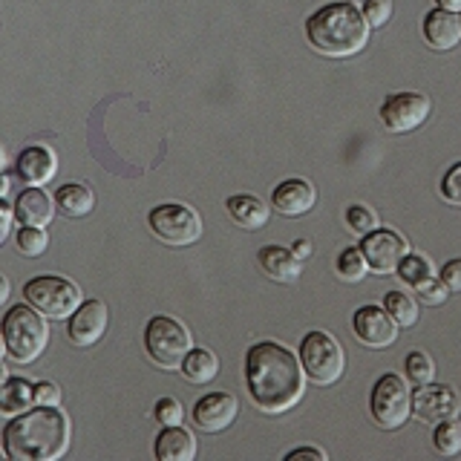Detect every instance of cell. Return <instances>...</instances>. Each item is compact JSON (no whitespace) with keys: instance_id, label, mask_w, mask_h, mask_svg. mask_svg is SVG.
I'll use <instances>...</instances> for the list:
<instances>
[{"instance_id":"41","label":"cell","mask_w":461,"mask_h":461,"mask_svg":"<svg viewBox=\"0 0 461 461\" xmlns=\"http://www.w3.org/2000/svg\"><path fill=\"white\" fill-rule=\"evenodd\" d=\"M292 251H294V257L303 263V259H309V257H312V242H309V240H297V242L292 245Z\"/></svg>"},{"instance_id":"3","label":"cell","mask_w":461,"mask_h":461,"mask_svg":"<svg viewBox=\"0 0 461 461\" xmlns=\"http://www.w3.org/2000/svg\"><path fill=\"white\" fill-rule=\"evenodd\" d=\"M369 23L355 4L335 0L306 18V38L317 55L349 58L369 43Z\"/></svg>"},{"instance_id":"28","label":"cell","mask_w":461,"mask_h":461,"mask_svg":"<svg viewBox=\"0 0 461 461\" xmlns=\"http://www.w3.org/2000/svg\"><path fill=\"white\" fill-rule=\"evenodd\" d=\"M335 268H338V277L346 280V283H360V280H364L369 266H366L364 251H360V245H349V249H343L338 254Z\"/></svg>"},{"instance_id":"17","label":"cell","mask_w":461,"mask_h":461,"mask_svg":"<svg viewBox=\"0 0 461 461\" xmlns=\"http://www.w3.org/2000/svg\"><path fill=\"white\" fill-rule=\"evenodd\" d=\"M58 170L55 150L47 144H29L14 158V173L21 176L23 185H47Z\"/></svg>"},{"instance_id":"19","label":"cell","mask_w":461,"mask_h":461,"mask_svg":"<svg viewBox=\"0 0 461 461\" xmlns=\"http://www.w3.org/2000/svg\"><path fill=\"white\" fill-rule=\"evenodd\" d=\"M52 216H55V202L38 185H29L26 191H21L18 199H14V220L21 225L47 228L52 222Z\"/></svg>"},{"instance_id":"29","label":"cell","mask_w":461,"mask_h":461,"mask_svg":"<svg viewBox=\"0 0 461 461\" xmlns=\"http://www.w3.org/2000/svg\"><path fill=\"white\" fill-rule=\"evenodd\" d=\"M432 447H436L441 456L461 453V421L458 418H447V421L436 424V429H432Z\"/></svg>"},{"instance_id":"2","label":"cell","mask_w":461,"mask_h":461,"mask_svg":"<svg viewBox=\"0 0 461 461\" xmlns=\"http://www.w3.org/2000/svg\"><path fill=\"white\" fill-rule=\"evenodd\" d=\"M69 418L58 407L12 415L4 427V453L12 461H55L69 450Z\"/></svg>"},{"instance_id":"44","label":"cell","mask_w":461,"mask_h":461,"mask_svg":"<svg viewBox=\"0 0 461 461\" xmlns=\"http://www.w3.org/2000/svg\"><path fill=\"white\" fill-rule=\"evenodd\" d=\"M9 194V179L4 176V173H0V199H4Z\"/></svg>"},{"instance_id":"30","label":"cell","mask_w":461,"mask_h":461,"mask_svg":"<svg viewBox=\"0 0 461 461\" xmlns=\"http://www.w3.org/2000/svg\"><path fill=\"white\" fill-rule=\"evenodd\" d=\"M14 245L23 257H41L50 249V234L38 225H21L18 234H14Z\"/></svg>"},{"instance_id":"33","label":"cell","mask_w":461,"mask_h":461,"mask_svg":"<svg viewBox=\"0 0 461 461\" xmlns=\"http://www.w3.org/2000/svg\"><path fill=\"white\" fill-rule=\"evenodd\" d=\"M153 418L162 427H173V424H182L185 410H182V403L176 398H158L156 407H153Z\"/></svg>"},{"instance_id":"6","label":"cell","mask_w":461,"mask_h":461,"mask_svg":"<svg viewBox=\"0 0 461 461\" xmlns=\"http://www.w3.org/2000/svg\"><path fill=\"white\" fill-rule=\"evenodd\" d=\"M23 300L35 306L50 321H69V314L81 306V288L61 274H38L23 285Z\"/></svg>"},{"instance_id":"22","label":"cell","mask_w":461,"mask_h":461,"mask_svg":"<svg viewBox=\"0 0 461 461\" xmlns=\"http://www.w3.org/2000/svg\"><path fill=\"white\" fill-rule=\"evenodd\" d=\"M225 211L230 216V222L245 228V230H259L263 225H268V216H271V208L259 196H254V194H234V196H228Z\"/></svg>"},{"instance_id":"42","label":"cell","mask_w":461,"mask_h":461,"mask_svg":"<svg viewBox=\"0 0 461 461\" xmlns=\"http://www.w3.org/2000/svg\"><path fill=\"white\" fill-rule=\"evenodd\" d=\"M9 294H12V285H9V280L0 274V309L6 306V300H9Z\"/></svg>"},{"instance_id":"40","label":"cell","mask_w":461,"mask_h":461,"mask_svg":"<svg viewBox=\"0 0 461 461\" xmlns=\"http://www.w3.org/2000/svg\"><path fill=\"white\" fill-rule=\"evenodd\" d=\"M14 222V208H9L4 199H0V245L9 240V230Z\"/></svg>"},{"instance_id":"36","label":"cell","mask_w":461,"mask_h":461,"mask_svg":"<svg viewBox=\"0 0 461 461\" xmlns=\"http://www.w3.org/2000/svg\"><path fill=\"white\" fill-rule=\"evenodd\" d=\"M447 294H450V288L441 283V277L429 280V283H424L421 288H418V300L427 303V306H441V303L447 300Z\"/></svg>"},{"instance_id":"24","label":"cell","mask_w":461,"mask_h":461,"mask_svg":"<svg viewBox=\"0 0 461 461\" xmlns=\"http://www.w3.org/2000/svg\"><path fill=\"white\" fill-rule=\"evenodd\" d=\"M179 372L191 384H211L220 375V360L205 346H191V352L185 355Z\"/></svg>"},{"instance_id":"4","label":"cell","mask_w":461,"mask_h":461,"mask_svg":"<svg viewBox=\"0 0 461 461\" xmlns=\"http://www.w3.org/2000/svg\"><path fill=\"white\" fill-rule=\"evenodd\" d=\"M4 340H6V352L14 364H32L43 355L50 343V323L35 306L21 303V306H12L4 317Z\"/></svg>"},{"instance_id":"10","label":"cell","mask_w":461,"mask_h":461,"mask_svg":"<svg viewBox=\"0 0 461 461\" xmlns=\"http://www.w3.org/2000/svg\"><path fill=\"white\" fill-rule=\"evenodd\" d=\"M432 113V101L424 93H389L381 104V122L389 133H412Z\"/></svg>"},{"instance_id":"37","label":"cell","mask_w":461,"mask_h":461,"mask_svg":"<svg viewBox=\"0 0 461 461\" xmlns=\"http://www.w3.org/2000/svg\"><path fill=\"white\" fill-rule=\"evenodd\" d=\"M35 403L38 407H58L61 403V386L52 381H38L35 384Z\"/></svg>"},{"instance_id":"39","label":"cell","mask_w":461,"mask_h":461,"mask_svg":"<svg viewBox=\"0 0 461 461\" xmlns=\"http://www.w3.org/2000/svg\"><path fill=\"white\" fill-rule=\"evenodd\" d=\"M303 458H309V461H326V453L317 450V447H297V450L285 453V461H303Z\"/></svg>"},{"instance_id":"21","label":"cell","mask_w":461,"mask_h":461,"mask_svg":"<svg viewBox=\"0 0 461 461\" xmlns=\"http://www.w3.org/2000/svg\"><path fill=\"white\" fill-rule=\"evenodd\" d=\"M257 263L274 283H294L303 271V263L294 257V251L283 249V245H263L257 251Z\"/></svg>"},{"instance_id":"34","label":"cell","mask_w":461,"mask_h":461,"mask_svg":"<svg viewBox=\"0 0 461 461\" xmlns=\"http://www.w3.org/2000/svg\"><path fill=\"white\" fill-rule=\"evenodd\" d=\"M441 196H444V202L461 208V162L447 167V173L441 176Z\"/></svg>"},{"instance_id":"47","label":"cell","mask_w":461,"mask_h":461,"mask_svg":"<svg viewBox=\"0 0 461 461\" xmlns=\"http://www.w3.org/2000/svg\"><path fill=\"white\" fill-rule=\"evenodd\" d=\"M0 170H4V150H0Z\"/></svg>"},{"instance_id":"45","label":"cell","mask_w":461,"mask_h":461,"mask_svg":"<svg viewBox=\"0 0 461 461\" xmlns=\"http://www.w3.org/2000/svg\"><path fill=\"white\" fill-rule=\"evenodd\" d=\"M4 355H9V352H6V340H4V331H0V360H4Z\"/></svg>"},{"instance_id":"27","label":"cell","mask_w":461,"mask_h":461,"mask_svg":"<svg viewBox=\"0 0 461 461\" xmlns=\"http://www.w3.org/2000/svg\"><path fill=\"white\" fill-rule=\"evenodd\" d=\"M384 309L393 314V321L401 326V329H410L418 323V314H421V309H418V300L410 297L407 292H386L384 297Z\"/></svg>"},{"instance_id":"26","label":"cell","mask_w":461,"mask_h":461,"mask_svg":"<svg viewBox=\"0 0 461 461\" xmlns=\"http://www.w3.org/2000/svg\"><path fill=\"white\" fill-rule=\"evenodd\" d=\"M398 277L407 283L410 288H421L424 283H429V280H436V268H432V263H429V257H424V254H407L401 259V266H398Z\"/></svg>"},{"instance_id":"15","label":"cell","mask_w":461,"mask_h":461,"mask_svg":"<svg viewBox=\"0 0 461 461\" xmlns=\"http://www.w3.org/2000/svg\"><path fill=\"white\" fill-rule=\"evenodd\" d=\"M240 415V401L230 393H208L194 403V427L199 432H222Z\"/></svg>"},{"instance_id":"31","label":"cell","mask_w":461,"mask_h":461,"mask_svg":"<svg viewBox=\"0 0 461 461\" xmlns=\"http://www.w3.org/2000/svg\"><path fill=\"white\" fill-rule=\"evenodd\" d=\"M403 372H407V381L421 386V384H429L436 378V364H432V357L427 352H410L407 360H403Z\"/></svg>"},{"instance_id":"16","label":"cell","mask_w":461,"mask_h":461,"mask_svg":"<svg viewBox=\"0 0 461 461\" xmlns=\"http://www.w3.org/2000/svg\"><path fill=\"white\" fill-rule=\"evenodd\" d=\"M314 202H317V187L309 179H300V176L283 179L271 194V208L283 216L309 213L314 208Z\"/></svg>"},{"instance_id":"7","label":"cell","mask_w":461,"mask_h":461,"mask_svg":"<svg viewBox=\"0 0 461 461\" xmlns=\"http://www.w3.org/2000/svg\"><path fill=\"white\" fill-rule=\"evenodd\" d=\"M300 364L306 378L317 386H331L340 381L346 369V355L338 338H331L329 331L314 329L300 340Z\"/></svg>"},{"instance_id":"14","label":"cell","mask_w":461,"mask_h":461,"mask_svg":"<svg viewBox=\"0 0 461 461\" xmlns=\"http://www.w3.org/2000/svg\"><path fill=\"white\" fill-rule=\"evenodd\" d=\"M110 323V309L104 300H84L81 306L69 314L67 323V338L76 346H95L101 338H104Z\"/></svg>"},{"instance_id":"8","label":"cell","mask_w":461,"mask_h":461,"mask_svg":"<svg viewBox=\"0 0 461 461\" xmlns=\"http://www.w3.org/2000/svg\"><path fill=\"white\" fill-rule=\"evenodd\" d=\"M369 415L381 429H401L412 415V389L398 372L381 375L369 395Z\"/></svg>"},{"instance_id":"32","label":"cell","mask_w":461,"mask_h":461,"mask_svg":"<svg viewBox=\"0 0 461 461\" xmlns=\"http://www.w3.org/2000/svg\"><path fill=\"white\" fill-rule=\"evenodd\" d=\"M343 220H346V228H349L352 234H357V237H366L369 230L378 228V213H375L369 205H360V202H355V205L346 208Z\"/></svg>"},{"instance_id":"23","label":"cell","mask_w":461,"mask_h":461,"mask_svg":"<svg viewBox=\"0 0 461 461\" xmlns=\"http://www.w3.org/2000/svg\"><path fill=\"white\" fill-rule=\"evenodd\" d=\"M55 205H58V211H61L64 216H69V220H81V216L93 213L95 194L84 182H67V185L58 187Z\"/></svg>"},{"instance_id":"48","label":"cell","mask_w":461,"mask_h":461,"mask_svg":"<svg viewBox=\"0 0 461 461\" xmlns=\"http://www.w3.org/2000/svg\"><path fill=\"white\" fill-rule=\"evenodd\" d=\"M4 456H6V453H0V458H4Z\"/></svg>"},{"instance_id":"38","label":"cell","mask_w":461,"mask_h":461,"mask_svg":"<svg viewBox=\"0 0 461 461\" xmlns=\"http://www.w3.org/2000/svg\"><path fill=\"white\" fill-rule=\"evenodd\" d=\"M441 283L450 288V292H461V257L458 259H450V263H444L441 268Z\"/></svg>"},{"instance_id":"9","label":"cell","mask_w":461,"mask_h":461,"mask_svg":"<svg viewBox=\"0 0 461 461\" xmlns=\"http://www.w3.org/2000/svg\"><path fill=\"white\" fill-rule=\"evenodd\" d=\"M148 225L156 240L173 249L194 245L202 237V216L185 202H162L148 213Z\"/></svg>"},{"instance_id":"25","label":"cell","mask_w":461,"mask_h":461,"mask_svg":"<svg viewBox=\"0 0 461 461\" xmlns=\"http://www.w3.org/2000/svg\"><path fill=\"white\" fill-rule=\"evenodd\" d=\"M35 403V384L26 378H6L0 386V415H21Z\"/></svg>"},{"instance_id":"5","label":"cell","mask_w":461,"mask_h":461,"mask_svg":"<svg viewBox=\"0 0 461 461\" xmlns=\"http://www.w3.org/2000/svg\"><path fill=\"white\" fill-rule=\"evenodd\" d=\"M191 346V331L176 317L156 314L144 326V352L158 369H179Z\"/></svg>"},{"instance_id":"49","label":"cell","mask_w":461,"mask_h":461,"mask_svg":"<svg viewBox=\"0 0 461 461\" xmlns=\"http://www.w3.org/2000/svg\"><path fill=\"white\" fill-rule=\"evenodd\" d=\"M458 21H461V14H458Z\"/></svg>"},{"instance_id":"12","label":"cell","mask_w":461,"mask_h":461,"mask_svg":"<svg viewBox=\"0 0 461 461\" xmlns=\"http://www.w3.org/2000/svg\"><path fill=\"white\" fill-rule=\"evenodd\" d=\"M461 412V395L450 384H421L412 393V415L421 424H438Z\"/></svg>"},{"instance_id":"43","label":"cell","mask_w":461,"mask_h":461,"mask_svg":"<svg viewBox=\"0 0 461 461\" xmlns=\"http://www.w3.org/2000/svg\"><path fill=\"white\" fill-rule=\"evenodd\" d=\"M441 9H450V12H461V0H436Z\"/></svg>"},{"instance_id":"46","label":"cell","mask_w":461,"mask_h":461,"mask_svg":"<svg viewBox=\"0 0 461 461\" xmlns=\"http://www.w3.org/2000/svg\"><path fill=\"white\" fill-rule=\"evenodd\" d=\"M9 378V369L4 366V364H0V386H4V381Z\"/></svg>"},{"instance_id":"35","label":"cell","mask_w":461,"mask_h":461,"mask_svg":"<svg viewBox=\"0 0 461 461\" xmlns=\"http://www.w3.org/2000/svg\"><path fill=\"white\" fill-rule=\"evenodd\" d=\"M360 12H364L369 26H384L393 18V0H364Z\"/></svg>"},{"instance_id":"20","label":"cell","mask_w":461,"mask_h":461,"mask_svg":"<svg viewBox=\"0 0 461 461\" xmlns=\"http://www.w3.org/2000/svg\"><path fill=\"white\" fill-rule=\"evenodd\" d=\"M153 453L158 461H194L196 458V438H194V432L182 424L162 427V432L156 436Z\"/></svg>"},{"instance_id":"1","label":"cell","mask_w":461,"mask_h":461,"mask_svg":"<svg viewBox=\"0 0 461 461\" xmlns=\"http://www.w3.org/2000/svg\"><path fill=\"white\" fill-rule=\"evenodd\" d=\"M245 386L259 412H288L306 393V372L300 355L277 340L254 343L245 352Z\"/></svg>"},{"instance_id":"18","label":"cell","mask_w":461,"mask_h":461,"mask_svg":"<svg viewBox=\"0 0 461 461\" xmlns=\"http://www.w3.org/2000/svg\"><path fill=\"white\" fill-rule=\"evenodd\" d=\"M421 35L436 52H447V50H456L458 41H461V21H458V12L450 9H441L436 6L432 12L424 14L421 21Z\"/></svg>"},{"instance_id":"11","label":"cell","mask_w":461,"mask_h":461,"mask_svg":"<svg viewBox=\"0 0 461 461\" xmlns=\"http://www.w3.org/2000/svg\"><path fill=\"white\" fill-rule=\"evenodd\" d=\"M360 251L375 274H395L401 259L410 254V242L395 228H375L360 240Z\"/></svg>"},{"instance_id":"13","label":"cell","mask_w":461,"mask_h":461,"mask_svg":"<svg viewBox=\"0 0 461 461\" xmlns=\"http://www.w3.org/2000/svg\"><path fill=\"white\" fill-rule=\"evenodd\" d=\"M398 323L393 321V314L381 306H360L352 314V331L355 338L369 346V349H389L398 340Z\"/></svg>"}]
</instances>
